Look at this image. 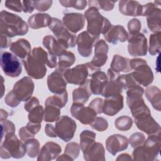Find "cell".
I'll list each match as a JSON object with an SVG mask.
<instances>
[{"instance_id": "obj_1", "label": "cell", "mask_w": 161, "mask_h": 161, "mask_svg": "<svg viewBox=\"0 0 161 161\" xmlns=\"http://www.w3.org/2000/svg\"><path fill=\"white\" fill-rule=\"evenodd\" d=\"M26 73L31 78L40 79L47 73V65L50 68L57 66V57L46 52L42 47H36L23 60Z\"/></svg>"}, {"instance_id": "obj_55", "label": "cell", "mask_w": 161, "mask_h": 161, "mask_svg": "<svg viewBox=\"0 0 161 161\" xmlns=\"http://www.w3.org/2000/svg\"><path fill=\"white\" fill-rule=\"evenodd\" d=\"M19 137L21 140L25 142L29 139L33 138L34 135H32L26 128V126H23L19 130Z\"/></svg>"}, {"instance_id": "obj_54", "label": "cell", "mask_w": 161, "mask_h": 161, "mask_svg": "<svg viewBox=\"0 0 161 161\" xmlns=\"http://www.w3.org/2000/svg\"><path fill=\"white\" fill-rule=\"evenodd\" d=\"M39 105V101L36 97H31L26 101L24 105V108L28 112H30L35 107Z\"/></svg>"}, {"instance_id": "obj_10", "label": "cell", "mask_w": 161, "mask_h": 161, "mask_svg": "<svg viewBox=\"0 0 161 161\" xmlns=\"http://www.w3.org/2000/svg\"><path fill=\"white\" fill-rule=\"evenodd\" d=\"M77 128L74 119L68 116H62L56 121L55 130L57 135L64 142L70 141L74 136Z\"/></svg>"}, {"instance_id": "obj_60", "label": "cell", "mask_w": 161, "mask_h": 161, "mask_svg": "<svg viewBox=\"0 0 161 161\" xmlns=\"http://www.w3.org/2000/svg\"><path fill=\"white\" fill-rule=\"evenodd\" d=\"M116 160H131V157L128 153H122L117 157Z\"/></svg>"}, {"instance_id": "obj_50", "label": "cell", "mask_w": 161, "mask_h": 161, "mask_svg": "<svg viewBox=\"0 0 161 161\" xmlns=\"http://www.w3.org/2000/svg\"><path fill=\"white\" fill-rule=\"evenodd\" d=\"M52 1H34L35 9L38 11L42 12L48 10L52 4Z\"/></svg>"}, {"instance_id": "obj_49", "label": "cell", "mask_w": 161, "mask_h": 161, "mask_svg": "<svg viewBox=\"0 0 161 161\" xmlns=\"http://www.w3.org/2000/svg\"><path fill=\"white\" fill-rule=\"evenodd\" d=\"M142 25L139 19L133 18L131 19L128 23V29L130 33V35H136L140 33Z\"/></svg>"}, {"instance_id": "obj_29", "label": "cell", "mask_w": 161, "mask_h": 161, "mask_svg": "<svg viewBox=\"0 0 161 161\" xmlns=\"http://www.w3.org/2000/svg\"><path fill=\"white\" fill-rule=\"evenodd\" d=\"M92 93L89 88V79H87L86 82L80 85L78 88L75 89L72 92V97L74 103L85 104Z\"/></svg>"}, {"instance_id": "obj_25", "label": "cell", "mask_w": 161, "mask_h": 161, "mask_svg": "<svg viewBox=\"0 0 161 161\" xmlns=\"http://www.w3.org/2000/svg\"><path fill=\"white\" fill-rule=\"evenodd\" d=\"M109 43L116 44L118 42H125L128 40V34L121 25H111L109 30L103 35Z\"/></svg>"}, {"instance_id": "obj_58", "label": "cell", "mask_w": 161, "mask_h": 161, "mask_svg": "<svg viewBox=\"0 0 161 161\" xmlns=\"http://www.w3.org/2000/svg\"><path fill=\"white\" fill-rule=\"evenodd\" d=\"M45 132L47 136L52 138L57 137V133L55 132V127L51 124H47L45 127Z\"/></svg>"}, {"instance_id": "obj_18", "label": "cell", "mask_w": 161, "mask_h": 161, "mask_svg": "<svg viewBox=\"0 0 161 161\" xmlns=\"http://www.w3.org/2000/svg\"><path fill=\"white\" fill-rule=\"evenodd\" d=\"M106 75L108 82L101 95L104 97H108L121 94L123 89L117 79L119 74L115 73L111 69H109Z\"/></svg>"}, {"instance_id": "obj_59", "label": "cell", "mask_w": 161, "mask_h": 161, "mask_svg": "<svg viewBox=\"0 0 161 161\" xmlns=\"http://www.w3.org/2000/svg\"><path fill=\"white\" fill-rule=\"evenodd\" d=\"M11 40L9 39V37L5 35L1 34L0 36V45L1 48H8L9 45H11Z\"/></svg>"}, {"instance_id": "obj_26", "label": "cell", "mask_w": 161, "mask_h": 161, "mask_svg": "<svg viewBox=\"0 0 161 161\" xmlns=\"http://www.w3.org/2000/svg\"><path fill=\"white\" fill-rule=\"evenodd\" d=\"M62 152L60 146L54 142H47L42 147L38 155V160H51L55 159Z\"/></svg>"}, {"instance_id": "obj_52", "label": "cell", "mask_w": 161, "mask_h": 161, "mask_svg": "<svg viewBox=\"0 0 161 161\" xmlns=\"http://www.w3.org/2000/svg\"><path fill=\"white\" fill-rule=\"evenodd\" d=\"M5 6L16 12H21L23 10V4L20 1H6Z\"/></svg>"}, {"instance_id": "obj_21", "label": "cell", "mask_w": 161, "mask_h": 161, "mask_svg": "<svg viewBox=\"0 0 161 161\" xmlns=\"http://www.w3.org/2000/svg\"><path fill=\"white\" fill-rule=\"evenodd\" d=\"M109 47L104 40H97L94 45V56L91 63L97 69L104 65L108 60Z\"/></svg>"}, {"instance_id": "obj_61", "label": "cell", "mask_w": 161, "mask_h": 161, "mask_svg": "<svg viewBox=\"0 0 161 161\" xmlns=\"http://www.w3.org/2000/svg\"><path fill=\"white\" fill-rule=\"evenodd\" d=\"M56 160H72V159L65 153H64L60 156H58V157L57 158Z\"/></svg>"}, {"instance_id": "obj_7", "label": "cell", "mask_w": 161, "mask_h": 161, "mask_svg": "<svg viewBox=\"0 0 161 161\" xmlns=\"http://www.w3.org/2000/svg\"><path fill=\"white\" fill-rule=\"evenodd\" d=\"M96 68L91 62L79 64L72 69L65 70L63 74L67 83L81 85L87 79L88 76H91L96 71L99 70Z\"/></svg>"}, {"instance_id": "obj_45", "label": "cell", "mask_w": 161, "mask_h": 161, "mask_svg": "<svg viewBox=\"0 0 161 161\" xmlns=\"http://www.w3.org/2000/svg\"><path fill=\"white\" fill-rule=\"evenodd\" d=\"M80 152V147L75 142H70L66 145L65 148V153L70 157L72 160L76 158Z\"/></svg>"}, {"instance_id": "obj_16", "label": "cell", "mask_w": 161, "mask_h": 161, "mask_svg": "<svg viewBox=\"0 0 161 161\" xmlns=\"http://www.w3.org/2000/svg\"><path fill=\"white\" fill-rule=\"evenodd\" d=\"M99 36L91 35L87 31H82L77 37L76 44L77 45L78 52L84 57H88L92 53V49Z\"/></svg>"}, {"instance_id": "obj_35", "label": "cell", "mask_w": 161, "mask_h": 161, "mask_svg": "<svg viewBox=\"0 0 161 161\" xmlns=\"http://www.w3.org/2000/svg\"><path fill=\"white\" fill-rule=\"evenodd\" d=\"M95 140L96 133L92 131L84 130L80 134V147L83 153L95 142Z\"/></svg>"}, {"instance_id": "obj_5", "label": "cell", "mask_w": 161, "mask_h": 161, "mask_svg": "<svg viewBox=\"0 0 161 161\" xmlns=\"http://www.w3.org/2000/svg\"><path fill=\"white\" fill-rule=\"evenodd\" d=\"M84 17L87 21V30L93 36H99L101 33L105 34L112 25L96 7H89L85 11Z\"/></svg>"}, {"instance_id": "obj_14", "label": "cell", "mask_w": 161, "mask_h": 161, "mask_svg": "<svg viewBox=\"0 0 161 161\" xmlns=\"http://www.w3.org/2000/svg\"><path fill=\"white\" fill-rule=\"evenodd\" d=\"M128 50L132 56H144L147 53V40L145 35L139 33L133 35H128Z\"/></svg>"}, {"instance_id": "obj_62", "label": "cell", "mask_w": 161, "mask_h": 161, "mask_svg": "<svg viewBox=\"0 0 161 161\" xmlns=\"http://www.w3.org/2000/svg\"><path fill=\"white\" fill-rule=\"evenodd\" d=\"M8 116V113L6 111L1 109V116H0V120L6 119V118Z\"/></svg>"}, {"instance_id": "obj_47", "label": "cell", "mask_w": 161, "mask_h": 161, "mask_svg": "<svg viewBox=\"0 0 161 161\" xmlns=\"http://www.w3.org/2000/svg\"><path fill=\"white\" fill-rule=\"evenodd\" d=\"M1 139H3L8 134L14 133L15 126H14V125L11 121L7 119L1 120Z\"/></svg>"}, {"instance_id": "obj_13", "label": "cell", "mask_w": 161, "mask_h": 161, "mask_svg": "<svg viewBox=\"0 0 161 161\" xmlns=\"http://www.w3.org/2000/svg\"><path fill=\"white\" fill-rule=\"evenodd\" d=\"M70 113L74 118L84 125H91L96 118V112L90 106H84L80 103H73Z\"/></svg>"}, {"instance_id": "obj_17", "label": "cell", "mask_w": 161, "mask_h": 161, "mask_svg": "<svg viewBox=\"0 0 161 161\" xmlns=\"http://www.w3.org/2000/svg\"><path fill=\"white\" fill-rule=\"evenodd\" d=\"M64 72L56 69L47 77V85L50 91L55 94H62L66 91L67 81L65 80Z\"/></svg>"}, {"instance_id": "obj_4", "label": "cell", "mask_w": 161, "mask_h": 161, "mask_svg": "<svg viewBox=\"0 0 161 161\" xmlns=\"http://www.w3.org/2000/svg\"><path fill=\"white\" fill-rule=\"evenodd\" d=\"M161 145L160 133L150 135L141 146L135 148L132 156L134 160H154L158 156Z\"/></svg>"}, {"instance_id": "obj_57", "label": "cell", "mask_w": 161, "mask_h": 161, "mask_svg": "<svg viewBox=\"0 0 161 161\" xmlns=\"http://www.w3.org/2000/svg\"><path fill=\"white\" fill-rule=\"evenodd\" d=\"M23 11L25 13H31L35 9L34 1H23L22 2Z\"/></svg>"}, {"instance_id": "obj_8", "label": "cell", "mask_w": 161, "mask_h": 161, "mask_svg": "<svg viewBox=\"0 0 161 161\" xmlns=\"http://www.w3.org/2000/svg\"><path fill=\"white\" fill-rule=\"evenodd\" d=\"M130 66L134 70L131 74L135 81L143 86H148L153 82V74L146 60L142 58H133L130 60Z\"/></svg>"}, {"instance_id": "obj_15", "label": "cell", "mask_w": 161, "mask_h": 161, "mask_svg": "<svg viewBox=\"0 0 161 161\" xmlns=\"http://www.w3.org/2000/svg\"><path fill=\"white\" fill-rule=\"evenodd\" d=\"M34 90V83L29 77H24L17 81L13 86L12 92L21 101H26L31 96Z\"/></svg>"}, {"instance_id": "obj_36", "label": "cell", "mask_w": 161, "mask_h": 161, "mask_svg": "<svg viewBox=\"0 0 161 161\" xmlns=\"http://www.w3.org/2000/svg\"><path fill=\"white\" fill-rule=\"evenodd\" d=\"M68 101L67 92L65 91L62 94H56L48 97L45 103V105H53L59 108H63Z\"/></svg>"}, {"instance_id": "obj_20", "label": "cell", "mask_w": 161, "mask_h": 161, "mask_svg": "<svg viewBox=\"0 0 161 161\" xmlns=\"http://www.w3.org/2000/svg\"><path fill=\"white\" fill-rule=\"evenodd\" d=\"M128 140L123 135L115 134L109 136L106 141V148L109 153L115 155L118 152L128 148Z\"/></svg>"}, {"instance_id": "obj_51", "label": "cell", "mask_w": 161, "mask_h": 161, "mask_svg": "<svg viewBox=\"0 0 161 161\" xmlns=\"http://www.w3.org/2000/svg\"><path fill=\"white\" fill-rule=\"evenodd\" d=\"M4 101L7 105L11 108H15L18 106V104L20 103V101L16 98L12 91H11L6 94L4 98Z\"/></svg>"}, {"instance_id": "obj_53", "label": "cell", "mask_w": 161, "mask_h": 161, "mask_svg": "<svg viewBox=\"0 0 161 161\" xmlns=\"http://www.w3.org/2000/svg\"><path fill=\"white\" fill-rule=\"evenodd\" d=\"M103 99L100 97H96L90 103L89 106L92 108L97 114H101L103 113Z\"/></svg>"}, {"instance_id": "obj_39", "label": "cell", "mask_w": 161, "mask_h": 161, "mask_svg": "<svg viewBox=\"0 0 161 161\" xmlns=\"http://www.w3.org/2000/svg\"><path fill=\"white\" fill-rule=\"evenodd\" d=\"M26 152L31 158L36 157L40 151V143L36 139L31 138L25 142Z\"/></svg>"}, {"instance_id": "obj_32", "label": "cell", "mask_w": 161, "mask_h": 161, "mask_svg": "<svg viewBox=\"0 0 161 161\" xmlns=\"http://www.w3.org/2000/svg\"><path fill=\"white\" fill-rule=\"evenodd\" d=\"M130 59L119 55H114L110 64V69L116 74L121 72H128L131 69L130 66Z\"/></svg>"}, {"instance_id": "obj_33", "label": "cell", "mask_w": 161, "mask_h": 161, "mask_svg": "<svg viewBox=\"0 0 161 161\" xmlns=\"http://www.w3.org/2000/svg\"><path fill=\"white\" fill-rule=\"evenodd\" d=\"M160 90L156 86L148 87L145 90V96L153 108L158 111H160Z\"/></svg>"}, {"instance_id": "obj_44", "label": "cell", "mask_w": 161, "mask_h": 161, "mask_svg": "<svg viewBox=\"0 0 161 161\" xmlns=\"http://www.w3.org/2000/svg\"><path fill=\"white\" fill-rule=\"evenodd\" d=\"M59 3L64 7H72L77 9H84L87 5V1L85 0H60Z\"/></svg>"}, {"instance_id": "obj_56", "label": "cell", "mask_w": 161, "mask_h": 161, "mask_svg": "<svg viewBox=\"0 0 161 161\" xmlns=\"http://www.w3.org/2000/svg\"><path fill=\"white\" fill-rule=\"evenodd\" d=\"M26 129L33 135L36 134L41 128V123H36L29 121L26 126Z\"/></svg>"}, {"instance_id": "obj_48", "label": "cell", "mask_w": 161, "mask_h": 161, "mask_svg": "<svg viewBox=\"0 0 161 161\" xmlns=\"http://www.w3.org/2000/svg\"><path fill=\"white\" fill-rule=\"evenodd\" d=\"M91 125L93 129L98 131H103L108 128V123L103 118L96 117Z\"/></svg>"}, {"instance_id": "obj_2", "label": "cell", "mask_w": 161, "mask_h": 161, "mask_svg": "<svg viewBox=\"0 0 161 161\" xmlns=\"http://www.w3.org/2000/svg\"><path fill=\"white\" fill-rule=\"evenodd\" d=\"M128 107L139 130L148 135L160 133L159 124L152 117L150 111L143 98L135 101Z\"/></svg>"}, {"instance_id": "obj_34", "label": "cell", "mask_w": 161, "mask_h": 161, "mask_svg": "<svg viewBox=\"0 0 161 161\" xmlns=\"http://www.w3.org/2000/svg\"><path fill=\"white\" fill-rule=\"evenodd\" d=\"M75 60L74 54L70 51H65L58 56V61L57 64V68L61 71L64 72L68 69L69 67L74 64Z\"/></svg>"}, {"instance_id": "obj_31", "label": "cell", "mask_w": 161, "mask_h": 161, "mask_svg": "<svg viewBox=\"0 0 161 161\" xmlns=\"http://www.w3.org/2000/svg\"><path fill=\"white\" fill-rule=\"evenodd\" d=\"M83 154L86 160H105L104 147L99 142H94Z\"/></svg>"}, {"instance_id": "obj_30", "label": "cell", "mask_w": 161, "mask_h": 161, "mask_svg": "<svg viewBox=\"0 0 161 161\" xmlns=\"http://www.w3.org/2000/svg\"><path fill=\"white\" fill-rule=\"evenodd\" d=\"M52 21V18L47 13H36L29 17L28 23L33 29H39L49 26Z\"/></svg>"}, {"instance_id": "obj_23", "label": "cell", "mask_w": 161, "mask_h": 161, "mask_svg": "<svg viewBox=\"0 0 161 161\" xmlns=\"http://www.w3.org/2000/svg\"><path fill=\"white\" fill-rule=\"evenodd\" d=\"M43 45L49 53L56 57H58L69 48L66 42L55 39V38L52 35H47L43 38Z\"/></svg>"}, {"instance_id": "obj_40", "label": "cell", "mask_w": 161, "mask_h": 161, "mask_svg": "<svg viewBox=\"0 0 161 161\" xmlns=\"http://www.w3.org/2000/svg\"><path fill=\"white\" fill-rule=\"evenodd\" d=\"M118 80L119 82L123 89L128 90L133 87L139 86V84L134 79L131 73L128 74L119 75L118 77Z\"/></svg>"}, {"instance_id": "obj_38", "label": "cell", "mask_w": 161, "mask_h": 161, "mask_svg": "<svg viewBox=\"0 0 161 161\" xmlns=\"http://www.w3.org/2000/svg\"><path fill=\"white\" fill-rule=\"evenodd\" d=\"M160 31L150 35L149 39V53L152 55L158 53L160 51Z\"/></svg>"}, {"instance_id": "obj_27", "label": "cell", "mask_w": 161, "mask_h": 161, "mask_svg": "<svg viewBox=\"0 0 161 161\" xmlns=\"http://www.w3.org/2000/svg\"><path fill=\"white\" fill-rule=\"evenodd\" d=\"M142 6L136 1H121L119 3V10L126 16H142Z\"/></svg>"}, {"instance_id": "obj_42", "label": "cell", "mask_w": 161, "mask_h": 161, "mask_svg": "<svg viewBox=\"0 0 161 161\" xmlns=\"http://www.w3.org/2000/svg\"><path fill=\"white\" fill-rule=\"evenodd\" d=\"M133 124L132 119L128 116H122L118 118L114 122L115 126L121 131H127L130 130Z\"/></svg>"}, {"instance_id": "obj_41", "label": "cell", "mask_w": 161, "mask_h": 161, "mask_svg": "<svg viewBox=\"0 0 161 161\" xmlns=\"http://www.w3.org/2000/svg\"><path fill=\"white\" fill-rule=\"evenodd\" d=\"M28 114V119L30 122L41 123L44 117L43 108L41 105H38L32 109Z\"/></svg>"}, {"instance_id": "obj_19", "label": "cell", "mask_w": 161, "mask_h": 161, "mask_svg": "<svg viewBox=\"0 0 161 161\" xmlns=\"http://www.w3.org/2000/svg\"><path fill=\"white\" fill-rule=\"evenodd\" d=\"M62 23L69 31L72 33H76L84 28L85 17L80 13H67L63 17Z\"/></svg>"}, {"instance_id": "obj_11", "label": "cell", "mask_w": 161, "mask_h": 161, "mask_svg": "<svg viewBox=\"0 0 161 161\" xmlns=\"http://www.w3.org/2000/svg\"><path fill=\"white\" fill-rule=\"evenodd\" d=\"M48 27L57 40L66 42L69 48L75 47L77 40L75 35L69 31L59 19L52 18V23Z\"/></svg>"}, {"instance_id": "obj_28", "label": "cell", "mask_w": 161, "mask_h": 161, "mask_svg": "<svg viewBox=\"0 0 161 161\" xmlns=\"http://www.w3.org/2000/svg\"><path fill=\"white\" fill-rule=\"evenodd\" d=\"M9 48L15 55L23 60L26 58L31 52L30 42L24 38L18 39L17 41L11 43Z\"/></svg>"}, {"instance_id": "obj_12", "label": "cell", "mask_w": 161, "mask_h": 161, "mask_svg": "<svg viewBox=\"0 0 161 161\" xmlns=\"http://www.w3.org/2000/svg\"><path fill=\"white\" fill-rule=\"evenodd\" d=\"M1 67L3 72L11 77H18L22 72L19 60L16 56L8 52H4L1 54Z\"/></svg>"}, {"instance_id": "obj_3", "label": "cell", "mask_w": 161, "mask_h": 161, "mask_svg": "<svg viewBox=\"0 0 161 161\" xmlns=\"http://www.w3.org/2000/svg\"><path fill=\"white\" fill-rule=\"evenodd\" d=\"M0 31L1 34L11 38L27 33L28 26L17 14L2 11L0 13Z\"/></svg>"}, {"instance_id": "obj_6", "label": "cell", "mask_w": 161, "mask_h": 161, "mask_svg": "<svg viewBox=\"0 0 161 161\" xmlns=\"http://www.w3.org/2000/svg\"><path fill=\"white\" fill-rule=\"evenodd\" d=\"M26 152L25 143L20 141L14 133L8 134L1 140V158H19L24 157Z\"/></svg>"}, {"instance_id": "obj_43", "label": "cell", "mask_w": 161, "mask_h": 161, "mask_svg": "<svg viewBox=\"0 0 161 161\" xmlns=\"http://www.w3.org/2000/svg\"><path fill=\"white\" fill-rule=\"evenodd\" d=\"M114 1H89L88 4L89 7H96L99 9L101 8L104 11H111L113 9L114 6Z\"/></svg>"}, {"instance_id": "obj_9", "label": "cell", "mask_w": 161, "mask_h": 161, "mask_svg": "<svg viewBox=\"0 0 161 161\" xmlns=\"http://www.w3.org/2000/svg\"><path fill=\"white\" fill-rule=\"evenodd\" d=\"M160 5V1L154 3H148L142 6V15L147 16V25L151 31L156 33L160 31L161 10L158 6Z\"/></svg>"}, {"instance_id": "obj_46", "label": "cell", "mask_w": 161, "mask_h": 161, "mask_svg": "<svg viewBox=\"0 0 161 161\" xmlns=\"http://www.w3.org/2000/svg\"><path fill=\"white\" fill-rule=\"evenodd\" d=\"M145 140V135L140 132H136L132 134L129 138L128 142H130L132 148H135L143 144Z\"/></svg>"}, {"instance_id": "obj_24", "label": "cell", "mask_w": 161, "mask_h": 161, "mask_svg": "<svg viewBox=\"0 0 161 161\" xmlns=\"http://www.w3.org/2000/svg\"><path fill=\"white\" fill-rule=\"evenodd\" d=\"M89 79V88L92 94L99 95L102 94L104 87L108 82L106 74L99 70L96 71L91 75Z\"/></svg>"}, {"instance_id": "obj_37", "label": "cell", "mask_w": 161, "mask_h": 161, "mask_svg": "<svg viewBox=\"0 0 161 161\" xmlns=\"http://www.w3.org/2000/svg\"><path fill=\"white\" fill-rule=\"evenodd\" d=\"M60 115V108L53 105H45L43 119L47 122L57 121Z\"/></svg>"}, {"instance_id": "obj_22", "label": "cell", "mask_w": 161, "mask_h": 161, "mask_svg": "<svg viewBox=\"0 0 161 161\" xmlns=\"http://www.w3.org/2000/svg\"><path fill=\"white\" fill-rule=\"evenodd\" d=\"M123 108V97L121 94L105 97L103 104V113L110 116L116 114Z\"/></svg>"}]
</instances>
